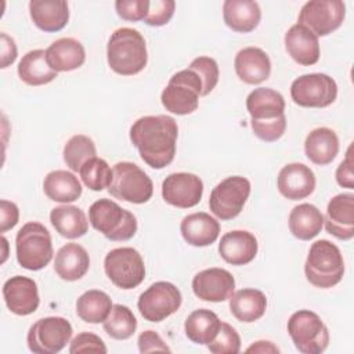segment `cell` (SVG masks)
Listing matches in <instances>:
<instances>
[{"mask_svg": "<svg viewBox=\"0 0 354 354\" xmlns=\"http://www.w3.org/2000/svg\"><path fill=\"white\" fill-rule=\"evenodd\" d=\"M178 126L167 115H148L130 127V140L141 159L152 169L169 166L176 155Z\"/></svg>", "mask_w": 354, "mask_h": 354, "instance_id": "obj_1", "label": "cell"}, {"mask_svg": "<svg viewBox=\"0 0 354 354\" xmlns=\"http://www.w3.org/2000/svg\"><path fill=\"white\" fill-rule=\"evenodd\" d=\"M106 59L109 68L118 75L140 73L148 62L145 39L133 28L116 29L106 44Z\"/></svg>", "mask_w": 354, "mask_h": 354, "instance_id": "obj_2", "label": "cell"}, {"mask_svg": "<svg viewBox=\"0 0 354 354\" xmlns=\"http://www.w3.org/2000/svg\"><path fill=\"white\" fill-rule=\"evenodd\" d=\"M304 274L315 288L328 289L337 285L344 275V260L340 249L328 239L315 241L310 246Z\"/></svg>", "mask_w": 354, "mask_h": 354, "instance_id": "obj_3", "label": "cell"}, {"mask_svg": "<svg viewBox=\"0 0 354 354\" xmlns=\"http://www.w3.org/2000/svg\"><path fill=\"white\" fill-rule=\"evenodd\" d=\"M15 252L22 268L29 271L44 268L54 254L48 230L37 221L24 224L15 236Z\"/></svg>", "mask_w": 354, "mask_h": 354, "instance_id": "obj_4", "label": "cell"}, {"mask_svg": "<svg viewBox=\"0 0 354 354\" xmlns=\"http://www.w3.org/2000/svg\"><path fill=\"white\" fill-rule=\"evenodd\" d=\"M88 221L109 241H129L137 232L136 216L111 199H98L88 209Z\"/></svg>", "mask_w": 354, "mask_h": 354, "instance_id": "obj_5", "label": "cell"}, {"mask_svg": "<svg viewBox=\"0 0 354 354\" xmlns=\"http://www.w3.org/2000/svg\"><path fill=\"white\" fill-rule=\"evenodd\" d=\"M108 192L120 201L141 205L153 194V184L148 174L131 162H118L112 167V180Z\"/></svg>", "mask_w": 354, "mask_h": 354, "instance_id": "obj_6", "label": "cell"}, {"mask_svg": "<svg viewBox=\"0 0 354 354\" xmlns=\"http://www.w3.org/2000/svg\"><path fill=\"white\" fill-rule=\"evenodd\" d=\"M202 95V80L195 71L187 68L174 73L160 94L162 105L176 115H189L198 109Z\"/></svg>", "mask_w": 354, "mask_h": 354, "instance_id": "obj_7", "label": "cell"}, {"mask_svg": "<svg viewBox=\"0 0 354 354\" xmlns=\"http://www.w3.org/2000/svg\"><path fill=\"white\" fill-rule=\"evenodd\" d=\"M288 333L303 354H321L329 344V330L318 314L310 310L293 313L288 321Z\"/></svg>", "mask_w": 354, "mask_h": 354, "instance_id": "obj_8", "label": "cell"}, {"mask_svg": "<svg viewBox=\"0 0 354 354\" xmlns=\"http://www.w3.org/2000/svg\"><path fill=\"white\" fill-rule=\"evenodd\" d=\"M104 270L111 282L124 290L137 288L145 278L144 260L134 248H116L108 252Z\"/></svg>", "mask_w": 354, "mask_h": 354, "instance_id": "obj_9", "label": "cell"}, {"mask_svg": "<svg viewBox=\"0 0 354 354\" xmlns=\"http://www.w3.org/2000/svg\"><path fill=\"white\" fill-rule=\"evenodd\" d=\"M249 195L250 181L246 177H227L212 189L209 209L220 220H232L243 210Z\"/></svg>", "mask_w": 354, "mask_h": 354, "instance_id": "obj_10", "label": "cell"}, {"mask_svg": "<svg viewBox=\"0 0 354 354\" xmlns=\"http://www.w3.org/2000/svg\"><path fill=\"white\" fill-rule=\"evenodd\" d=\"M72 333V325L66 318L46 317L29 328L26 342L32 353L57 354L69 343Z\"/></svg>", "mask_w": 354, "mask_h": 354, "instance_id": "obj_11", "label": "cell"}, {"mask_svg": "<svg viewBox=\"0 0 354 354\" xmlns=\"http://www.w3.org/2000/svg\"><path fill=\"white\" fill-rule=\"evenodd\" d=\"M290 97L303 108H326L337 97V84L325 73L301 75L292 82Z\"/></svg>", "mask_w": 354, "mask_h": 354, "instance_id": "obj_12", "label": "cell"}, {"mask_svg": "<svg viewBox=\"0 0 354 354\" xmlns=\"http://www.w3.org/2000/svg\"><path fill=\"white\" fill-rule=\"evenodd\" d=\"M181 301V292L174 283L158 281L140 295L137 307L145 321L160 322L174 314L180 308Z\"/></svg>", "mask_w": 354, "mask_h": 354, "instance_id": "obj_13", "label": "cell"}, {"mask_svg": "<svg viewBox=\"0 0 354 354\" xmlns=\"http://www.w3.org/2000/svg\"><path fill=\"white\" fill-rule=\"evenodd\" d=\"M346 6L342 0L307 1L297 17V24L308 28L317 36H328L343 24Z\"/></svg>", "mask_w": 354, "mask_h": 354, "instance_id": "obj_14", "label": "cell"}, {"mask_svg": "<svg viewBox=\"0 0 354 354\" xmlns=\"http://www.w3.org/2000/svg\"><path fill=\"white\" fill-rule=\"evenodd\" d=\"M203 195V181L192 173H171L162 183V198L166 203L188 209L196 206Z\"/></svg>", "mask_w": 354, "mask_h": 354, "instance_id": "obj_15", "label": "cell"}, {"mask_svg": "<svg viewBox=\"0 0 354 354\" xmlns=\"http://www.w3.org/2000/svg\"><path fill=\"white\" fill-rule=\"evenodd\" d=\"M235 289L232 274L224 268H207L199 271L192 279L195 296L203 301L220 303L228 300Z\"/></svg>", "mask_w": 354, "mask_h": 354, "instance_id": "obj_16", "label": "cell"}, {"mask_svg": "<svg viewBox=\"0 0 354 354\" xmlns=\"http://www.w3.org/2000/svg\"><path fill=\"white\" fill-rule=\"evenodd\" d=\"M3 297L8 310L22 317L33 314L40 304L36 282L22 275L11 277L4 282Z\"/></svg>", "mask_w": 354, "mask_h": 354, "instance_id": "obj_17", "label": "cell"}, {"mask_svg": "<svg viewBox=\"0 0 354 354\" xmlns=\"http://www.w3.org/2000/svg\"><path fill=\"white\" fill-rule=\"evenodd\" d=\"M324 223L330 235L350 241L354 236V195L347 192L333 196L328 203Z\"/></svg>", "mask_w": 354, "mask_h": 354, "instance_id": "obj_18", "label": "cell"}, {"mask_svg": "<svg viewBox=\"0 0 354 354\" xmlns=\"http://www.w3.org/2000/svg\"><path fill=\"white\" fill-rule=\"evenodd\" d=\"M315 174L304 163H288L279 170L277 187L279 194L290 201L310 196L315 189Z\"/></svg>", "mask_w": 354, "mask_h": 354, "instance_id": "obj_19", "label": "cell"}, {"mask_svg": "<svg viewBox=\"0 0 354 354\" xmlns=\"http://www.w3.org/2000/svg\"><path fill=\"white\" fill-rule=\"evenodd\" d=\"M259 250L256 236L245 230H234L221 236L218 253L221 259L232 266H245L250 263Z\"/></svg>", "mask_w": 354, "mask_h": 354, "instance_id": "obj_20", "label": "cell"}, {"mask_svg": "<svg viewBox=\"0 0 354 354\" xmlns=\"http://www.w3.org/2000/svg\"><path fill=\"white\" fill-rule=\"evenodd\" d=\"M236 76L246 84H260L270 77L271 61L267 53L259 47L239 50L234 59Z\"/></svg>", "mask_w": 354, "mask_h": 354, "instance_id": "obj_21", "label": "cell"}, {"mask_svg": "<svg viewBox=\"0 0 354 354\" xmlns=\"http://www.w3.org/2000/svg\"><path fill=\"white\" fill-rule=\"evenodd\" d=\"M285 48L290 58L303 66L314 65L319 59L318 36L300 24H295L285 33Z\"/></svg>", "mask_w": 354, "mask_h": 354, "instance_id": "obj_22", "label": "cell"}, {"mask_svg": "<svg viewBox=\"0 0 354 354\" xmlns=\"http://www.w3.org/2000/svg\"><path fill=\"white\" fill-rule=\"evenodd\" d=\"M47 64L53 71L71 72L80 68L86 61L83 44L73 37H61L46 50Z\"/></svg>", "mask_w": 354, "mask_h": 354, "instance_id": "obj_23", "label": "cell"}, {"mask_svg": "<svg viewBox=\"0 0 354 354\" xmlns=\"http://www.w3.org/2000/svg\"><path fill=\"white\" fill-rule=\"evenodd\" d=\"M180 232L188 245L203 248L216 242L220 234V224L205 212L191 213L181 220Z\"/></svg>", "mask_w": 354, "mask_h": 354, "instance_id": "obj_24", "label": "cell"}, {"mask_svg": "<svg viewBox=\"0 0 354 354\" xmlns=\"http://www.w3.org/2000/svg\"><path fill=\"white\" fill-rule=\"evenodd\" d=\"M29 14L33 24L43 32H59L69 21L68 3L64 0H32Z\"/></svg>", "mask_w": 354, "mask_h": 354, "instance_id": "obj_25", "label": "cell"}, {"mask_svg": "<svg viewBox=\"0 0 354 354\" xmlns=\"http://www.w3.org/2000/svg\"><path fill=\"white\" fill-rule=\"evenodd\" d=\"M246 109L252 122L275 120L285 115V100L277 90L259 87L248 95Z\"/></svg>", "mask_w": 354, "mask_h": 354, "instance_id": "obj_26", "label": "cell"}, {"mask_svg": "<svg viewBox=\"0 0 354 354\" xmlns=\"http://www.w3.org/2000/svg\"><path fill=\"white\" fill-rule=\"evenodd\" d=\"M90 268V256L79 243H66L55 254L54 270L57 275L68 282L77 281L86 275Z\"/></svg>", "mask_w": 354, "mask_h": 354, "instance_id": "obj_27", "label": "cell"}, {"mask_svg": "<svg viewBox=\"0 0 354 354\" xmlns=\"http://www.w3.org/2000/svg\"><path fill=\"white\" fill-rule=\"evenodd\" d=\"M225 25L238 33H249L257 28L261 19L259 3L252 0H225L223 3Z\"/></svg>", "mask_w": 354, "mask_h": 354, "instance_id": "obj_28", "label": "cell"}, {"mask_svg": "<svg viewBox=\"0 0 354 354\" xmlns=\"http://www.w3.org/2000/svg\"><path fill=\"white\" fill-rule=\"evenodd\" d=\"M306 156L318 166L329 165L339 152L337 134L329 127L311 130L304 141Z\"/></svg>", "mask_w": 354, "mask_h": 354, "instance_id": "obj_29", "label": "cell"}, {"mask_svg": "<svg viewBox=\"0 0 354 354\" xmlns=\"http://www.w3.org/2000/svg\"><path fill=\"white\" fill-rule=\"evenodd\" d=\"M267 308L266 295L253 288L241 289L230 297V311L241 322H254L260 319Z\"/></svg>", "mask_w": 354, "mask_h": 354, "instance_id": "obj_30", "label": "cell"}, {"mask_svg": "<svg viewBox=\"0 0 354 354\" xmlns=\"http://www.w3.org/2000/svg\"><path fill=\"white\" fill-rule=\"evenodd\" d=\"M50 223L55 231L66 238L76 239L86 235L88 230V221L84 212L73 205H61L50 212Z\"/></svg>", "mask_w": 354, "mask_h": 354, "instance_id": "obj_31", "label": "cell"}, {"mask_svg": "<svg viewBox=\"0 0 354 354\" xmlns=\"http://www.w3.org/2000/svg\"><path fill=\"white\" fill-rule=\"evenodd\" d=\"M289 231L300 241L315 238L324 225V216L317 206L311 203H300L289 213Z\"/></svg>", "mask_w": 354, "mask_h": 354, "instance_id": "obj_32", "label": "cell"}, {"mask_svg": "<svg viewBox=\"0 0 354 354\" xmlns=\"http://www.w3.org/2000/svg\"><path fill=\"white\" fill-rule=\"evenodd\" d=\"M43 189L48 199L59 203H71L80 198L82 184L77 177L66 170H53L43 181Z\"/></svg>", "mask_w": 354, "mask_h": 354, "instance_id": "obj_33", "label": "cell"}, {"mask_svg": "<svg viewBox=\"0 0 354 354\" xmlns=\"http://www.w3.org/2000/svg\"><path fill=\"white\" fill-rule=\"evenodd\" d=\"M19 79L29 86H43L53 82L58 73L50 68L44 50H32L26 53L18 64Z\"/></svg>", "mask_w": 354, "mask_h": 354, "instance_id": "obj_34", "label": "cell"}, {"mask_svg": "<svg viewBox=\"0 0 354 354\" xmlns=\"http://www.w3.org/2000/svg\"><path fill=\"white\" fill-rule=\"evenodd\" d=\"M221 321L216 313L207 308L192 311L184 324L187 337L195 344H209L218 333Z\"/></svg>", "mask_w": 354, "mask_h": 354, "instance_id": "obj_35", "label": "cell"}, {"mask_svg": "<svg viewBox=\"0 0 354 354\" xmlns=\"http://www.w3.org/2000/svg\"><path fill=\"white\" fill-rule=\"evenodd\" d=\"M112 306V300L105 292L91 289L79 296L76 301V314L87 324H100L106 319Z\"/></svg>", "mask_w": 354, "mask_h": 354, "instance_id": "obj_36", "label": "cell"}, {"mask_svg": "<svg viewBox=\"0 0 354 354\" xmlns=\"http://www.w3.org/2000/svg\"><path fill=\"white\" fill-rule=\"evenodd\" d=\"M102 325L106 335L112 339L126 340L134 335L137 329V319L127 306L113 304Z\"/></svg>", "mask_w": 354, "mask_h": 354, "instance_id": "obj_37", "label": "cell"}, {"mask_svg": "<svg viewBox=\"0 0 354 354\" xmlns=\"http://www.w3.org/2000/svg\"><path fill=\"white\" fill-rule=\"evenodd\" d=\"M97 149L94 141L84 136L76 134L71 137L64 147V160L72 171H79L80 167L91 158H95Z\"/></svg>", "mask_w": 354, "mask_h": 354, "instance_id": "obj_38", "label": "cell"}, {"mask_svg": "<svg viewBox=\"0 0 354 354\" xmlns=\"http://www.w3.org/2000/svg\"><path fill=\"white\" fill-rule=\"evenodd\" d=\"M83 184L91 191H102L108 188L112 180V169L106 160L101 158L88 159L79 170Z\"/></svg>", "mask_w": 354, "mask_h": 354, "instance_id": "obj_39", "label": "cell"}, {"mask_svg": "<svg viewBox=\"0 0 354 354\" xmlns=\"http://www.w3.org/2000/svg\"><path fill=\"white\" fill-rule=\"evenodd\" d=\"M207 348L213 354H236L241 350V337L234 326L221 322L217 336L207 344Z\"/></svg>", "mask_w": 354, "mask_h": 354, "instance_id": "obj_40", "label": "cell"}, {"mask_svg": "<svg viewBox=\"0 0 354 354\" xmlns=\"http://www.w3.org/2000/svg\"><path fill=\"white\" fill-rule=\"evenodd\" d=\"M189 69L195 71L196 75L202 80V95H207L213 91L218 82V65L216 59L210 57H198L192 59L188 66Z\"/></svg>", "mask_w": 354, "mask_h": 354, "instance_id": "obj_41", "label": "cell"}, {"mask_svg": "<svg viewBox=\"0 0 354 354\" xmlns=\"http://www.w3.org/2000/svg\"><path fill=\"white\" fill-rule=\"evenodd\" d=\"M176 8V1L173 0H153L149 1V8L147 12V17L144 18V22L149 26H163L166 25Z\"/></svg>", "mask_w": 354, "mask_h": 354, "instance_id": "obj_42", "label": "cell"}, {"mask_svg": "<svg viewBox=\"0 0 354 354\" xmlns=\"http://www.w3.org/2000/svg\"><path fill=\"white\" fill-rule=\"evenodd\" d=\"M250 127L257 138H260L266 142H274L283 136L285 129H286V118L283 115L275 120H268V122H252L250 120Z\"/></svg>", "mask_w": 354, "mask_h": 354, "instance_id": "obj_43", "label": "cell"}, {"mask_svg": "<svg viewBox=\"0 0 354 354\" xmlns=\"http://www.w3.org/2000/svg\"><path fill=\"white\" fill-rule=\"evenodd\" d=\"M71 354H80V353H106V346L104 340L91 333V332H82L73 337L69 346Z\"/></svg>", "mask_w": 354, "mask_h": 354, "instance_id": "obj_44", "label": "cell"}, {"mask_svg": "<svg viewBox=\"0 0 354 354\" xmlns=\"http://www.w3.org/2000/svg\"><path fill=\"white\" fill-rule=\"evenodd\" d=\"M149 8V1L148 0H118L115 3V10L116 14L130 22H137L141 21L147 17Z\"/></svg>", "mask_w": 354, "mask_h": 354, "instance_id": "obj_45", "label": "cell"}, {"mask_svg": "<svg viewBox=\"0 0 354 354\" xmlns=\"http://www.w3.org/2000/svg\"><path fill=\"white\" fill-rule=\"evenodd\" d=\"M138 350L140 353H153V351H167L170 347L163 342V339L155 330H145L138 336Z\"/></svg>", "mask_w": 354, "mask_h": 354, "instance_id": "obj_46", "label": "cell"}, {"mask_svg": "<svg viewBox=\"0 0 354 354\" xmlns=\"http://www.w3.org/2000/svg\"><path fill=\"white\" fill-rule=\"evenodd\" d=\"M351 151H353V145L348 147L344 160L336 169V181H337V184L340 187L348 188V189L354 188V173H353L354 162H353Z\"/></svg>", "mask_w": 354, "mask_h": 354, "instance_id": "obj_47", "label": "cell"}, {"mask_svg": "<svg viewBox=\"0 0 354 354\" xmlns=\"http://www.w3.org/2000/svg\"><path fill=\"white\" fill-rule=\"evenodd\" d=\"M18 220H19L18 206L14 202L1 199L0 201V232L4 234L6 231L15 227Z\"/></svg>", "mask_w": 354, "mask_h": 354, "instance_id": "obj_48", "label": "cell"}, {"mask_svg": "<svg viewBox=\"0 0 354 354\" xmlns=\"http://www.w3.org/2000/svg\"><path fill=\"white\" fill-rule=\"evenodd\" d=\"M1 66L0 68H7L8 65H11L15 59H17V46L12 37H10L7 33H1Z\"/></svg>", "mask_w": 354, "mask_h": 354, "instance_id": "obj_49", "label": "cell"}, {"mask_svg": "<svg viewBox=\"0 0 354 354\" xmlns=\"http://www.w3.org/2000/svg\"><path fill=\"white\" fill-rule=\"evenodd\" d=\"M248 353L254 351V353H279V348L277 346H274L271 342L267 340H259L254 342L252 346H249L246 348Z\"/></svg>", "mask_w": 354, "mask_h": 354, "instance_id": "obj_50", "label": "cell"}, {"mask_svg": "<svg viewBox=\"0 0 354 354\" xmlns=\"http://www.w3.org/2000/svg\"><path fill=\"white\" fill-rule=\"evenodd\" d=\"M1 245H3V259H1V263H4L6 261V259H7V246H8V242H7V239L4 238V236H1Z\"/></svg>", "mask_w": 354, "mask_h": 354, "instance_id": "obj_51", "label": "cell"}]
</instances>
